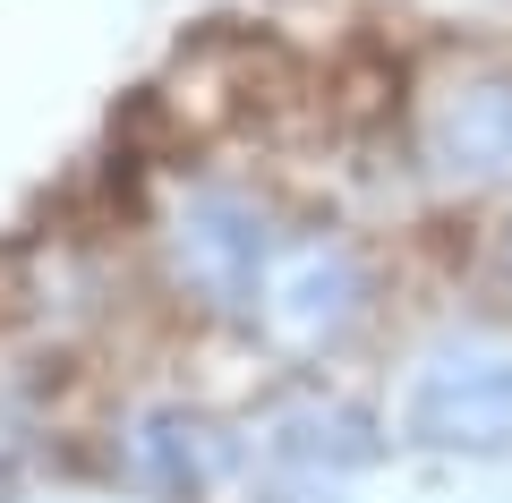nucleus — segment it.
I'll return each instance as SVG.
<instances>
[{
  "label": "nucleus",
  "instance_id": "1",
  "mask_svg": "<svg viewBox=\"0 0 512 503\" xmlns=\"http://www.w3.org/2000/svg\"><path fill=\"white\" fill-rule=\"evenodd\" d=\"M402 171L436 205L504 214L512 205V43H470L402 94Z\"/></svg>",
  "mask_w": 512,
  "mask_h": 503
},
{
  "label": "nucleus",
  "instance_id": "2",
  "mask_svg": "<svg viewBox=\"0 0 512 503\" xmlns=\"http://www.w3.org/2000/svg\"><path fill=\"white\" fill-rule=\"evenodd\" d=\"M282 248H291V239H282L274 197L248 188V180H188L180 197L154 214L163 282L180 290V307H197V316H214V324H256Z\"/></svg>",
  "mask_w": 512,
  "mask_h": 503
},
{
  "label": "nucleus",
  "instance_id": "3",
  "mask_svg": "<svg viewBox=\"0 0 512 503\" xmlns=\"http://www.w3.org/2000/svg\"><path fill=\"white\" fill-rule=\"evenodd\" d=\"M393 444L444 461H504L512 452V324H453L402 367Z\"/></svg>",
  "mask_w": 512,
  "mask_h": 503
},
{
  "label": "nucleus",
  "instance_id": "4",
  "mask_svg": "<svg viewBox=\"0 0 512 503\" xmlns=\"http://www.w3.org/2000/svg\"><path fill=\"white\" fill-rule=\"evenodd\" d=\"M376 316H384V265L376 256L350 231H299L274 256V282H265V307H256L248 333H265L282 359L316 367V359H342Z\"/></svg>",
  "mask_w": 512,
  "mask_h": 503
},
{
  "label": "nucleus",
  "instance_id": "5",
  "mask_svg": "<svg viewBox=\"0 0 512 503\" xmlns=\"http://www.w3.org/2000/svg\"><path fill=\"white\" fill-rule=\"evenodd\" d=\"M120 478L154 503H205L222 478L239 469V435L222 427L197 401H137L120 418V444H111Z\"/></svg>",
  "mask_w": 512,
  "mask_h": 503
},
{
  "label": "nucleus",
  "instance_id": "6",
  "mask_svg": "<svg viewBox=\"0 0 512 503\" xmlns=\"http://www.w3.org/2000/svg\"><path fill=\"white\" fill-rule=\"evenodd\" d=\"M384 444H393V418H376L350 393H325V384H308L299 401H282V410L265 418V461H274L282 478H299V486L359 478V469L384 461Z\"/></svg>",
  "mask_w": 512,
  "mask_h": 503
},
{
  "label": "nucleus",
  "instance_id": "7",
  "mask_svg": "<svg viewBox=\"0 0 512 503\" xmlns=\"http://www.w3.org/2000/svg\"><path fill=\"white\" fill-rule=\"evenodd\" d=\"M478 273H487L495 299H512V205L478 222Z\"/></svg>",
  "mask_w": 512,
  "mask_h": 503
}]
</instances>
